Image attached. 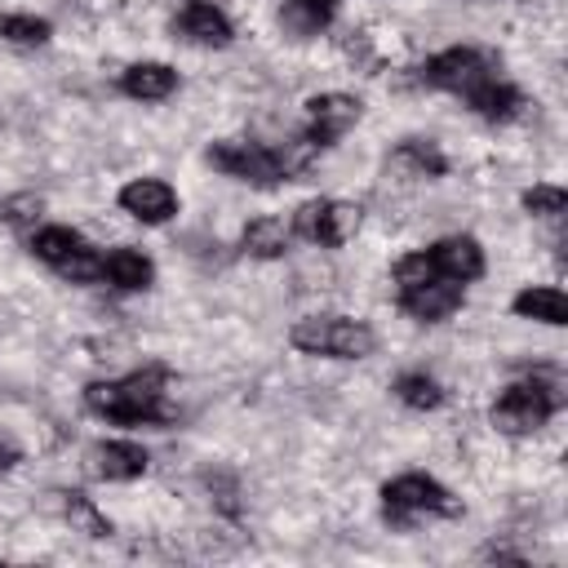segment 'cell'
<instances>
[{"instance_id":"cell-1","label":"cell","mask_w":568,"mask_h":568,"mask_svg":"<svg viewBox=\"0 0 568 568\" xmlns=\"http://www.w3.org/2000/svg\"><path fill=\"white\" fill-rule=\"evenodd\" d=\"M169 377H173L169 364L155 359L138 373H124L111 382H89L84 408L115 426H173L178 408L169 404Z\"/></svg>"},{"instance_id":"cell-22","label":"cell","mask_w":568,"mask_h":568,"mask_svg":"<svg viewBox=\"0 0 568 568\" xmlns=\"http://www.w3.org/2000/svg\"><path fill=\"white\" fill-rule=\"evenodd\" d=\"M0 36L13 40V44H44L53 36V27L44 18H36V13H4L0 18Z\"/></svg>"},{"instance_id":"cell-26","label":"cell","mask_w":568,"mask_h":568,"mask_svg":"<svg viewBox=\"0 0 568 568\" xmlns=\"http://www.w3.org/2000/svg\"><path fill=\"white\" fill-rule=\"evenodd\" d=\"M288 9L302 18V27H324L337 13V0H288Z\"/></svg>"},{"instance_id":"cell-10","label":"cell","mask_w":568,"mask_h":568,"mask_svg":"<svg viewBox=\"0 0 568 568\" xmlns=\"http://www.w3.org/2000/svg\"><path fill=\"white\" fill-rule=\"evenodd\" d=\"M364 115V102L351 98V93H315L306 98V138L324 151L333 146L337 138H346Z\"/></svg>"},{"instance_id":"cell-21","label":"cell","mask_w":568,"mask_h":568,"mask_svg":"<svg viewBox=\"0 0 568 568\" xmlns=\"http://www.w3.org/2000/svg\"><path fill=\"white\" fill-rule=\"evenodd\" d=\"M390 390H395L399 404H408V408H417V413H430V408L444 404V386H439L430 373H417V368H413V373H399Z\"/></svg>"},{"instance_id":"cell-19","label":"cell","mask_w":568,"mask_h":568,"mask_svg":"<svg viewBox=\"0 0 568 568\" xmlns=\"http://www.w3.org/2000/svg\"><path fill=\"white\" fill-rule=\"evenodd\" d=\"M390 169L408 173V178H444L448 160L444 151L430 142V138H404L395 151H390Z\"/></svg>"},{"instance_id":"cell-6","label":"cell","mask_w":568,"mask_h":568,"mask_svg":"<svg viewBox=\"0 0 568 568\" xmlns=\"http://www.w3.org/2000/svg\"><path fill=\"white\" fill-rule=\"evenodd\" d=\"M27 248L40 262H49L71 284H98L102 280V253H93V244L80 231H71V226H40V231H31Z\"/></svg>"},{"instance_id":"cell-27","label":"cell","mask_w":568,"mask_h":568,"mask_svg":"<svg viewBox=\"0 0 568 568\" xmlns=\"http://www.w3.org/2000/svg\"><path fill=\"white\" fill-rule=\"evenodd\" d=\"M18 457H22V453H18V448H13L9 439H0V470H9V466H18Z\"/></svg>"},{"instance_id":"cell-4","label":"cell","mask_w":568,"mask_h":568,"mask_svg":"<svg viewBox=\"0 0 568 568\" xmlns=\"http://www.w3.org/2000/svg\"><path fill=\"white\" fill-rule=\"evenodd\" d=\"M382 515L386 524L395 528H408L417 519H457L462 515V501L430 475H395L390 484H382Z\"/></svg>"},{"instance_id":"cell-18","label":"cell","mask_w":568,"mask_h":568,"mask_svg":"<svg viewBox=\"0 0 568 568\" xmlns=\"http://www.w3.org/2000/svg\"><path fill=\"white\" fill-rule=\"evenodd\" d=\"M510 311L519 320H537V324H550V328L568 324V302H564V293L555 284H528V288H519L515 302H510Z\"/></svg>"},{"instance_id":"cell-3","label":"cell","mask_w":568,"mask_h":568,"mask_svg":"<svg viewBox=\"0 0 568 568\" xmlns=\"http://www.w3.org/2000/svg\"><path fill=\"white\" fill-rule=\"evenodd\" d=\"M564 408V390L555 377H524V382H510L493 408H488V422L501 430V435H532L541 430L555 413Z\"/></svg>"},{"instance_id":"cell-20","label":"cell","mask_w":568,"mask_h":568,"mask_svg":"<svg viewBox=\"0 0 568 568\" xmlns=\"http://www.w3.org/2000/svg\"><path fill=\"white\" fill-rule=\"evenodd\" d=\"M240 244H244L248 257L275 262V257L288 253V244H293V226H284V217H253V222L244 226Z\"/></svg>"},{"instance_id":"cell-8","label":"cell","mask_w":568,"mask_h":568,"mask_svg":"<svg viewBox=\"0 0 568 568\" xmlns=\"http://www.w3.org/2000/svg\"><path fill=\"white\" fill-rule=\"evenodd\" d=\"M209 164L222 169L226 178L248 182V186H280V182H288L280 151L275 146H262V142H244V138L213 142L209 146Z\"/></svg>"},{"instance_id":"cell-14","label":"cell","mask_w":568,"mask_h":568,"mask_svg":"<svg viewBox=\"0 0 568 568\" xmlns=\"http://www.w3.org/2000/svg\"><path fill=\"white\" fill-rule=\"evenodd\" d=\"M89 462V475L93 479H106V484H129L146 470V448L133 444V439H102L84 453Z\"/></svg>"},{"instance_id":"cell-17","label":"cell","mask_w":568,"mask_h":568,"mask_svg":"<svg viewBox=\"0 0 568 568\" xmlns=\"http://www.w3.org/2000/svg\"><path fill=\"white\" fill-rule=\"evenodd\" d=\"M466 106H470L479 120H488V124H506V120L519 115L524 93H519L515 84H506L501 75H493V80H484L475 93H466Z\"/></svg>"},{"instance_id":"cell-24","label":"cell","mask_w":568,"mask_h":568,"mask_svg":"<svg viewBox=\"0 0 568 568\" xmlns=\"http://www.w3.org/2000/svg\"><path fill=\"white\" fill-rule=\"evenodd\" d=\"M524 209L532 213V217H559L564 209H568V191L564 186H528L524 191Z\"/></svg>"},{"instance_id":"cell-16","label":"cell","mask_w":568,"mask_h":568,"mask_svg":"<svg viewBox=\"0 0 568 568\" xmlns=\"http://www.w3.org/2000/svg\"><path fill=\"white\" fill-rule=\"evenodd\" d=\"M120 89L138 102H164L178 89V71L169 62H133L120 71Z\"/></svg>"},{"instance_id":"cell-13","label":"cell","mask_w":568,"mask_h":568,"mask_svg":"<svg viewBox=\"0 0 568 568\" xmlns=\"http://www.w3.org/2000/svg\"><path fill=\"white\" fill-rule=\"evenodd\" d=\"M120 209L146 226H160L178 213V191L164 178H133L120 186Z\"/></svg>"},{"instance_id":"cell-23","label":"cell","mask_w":568,"mask_h":568,"mask_svg":"<svg viewBox=\"0 0 568 568\" xmlns=\"http://www.w3.org/2000/svg\"><path fill=\"white\" fill-rule=\"evenodd\" d=\"M58 497H62L67 519H71V524H84V532H89V537H106V532H111V524L93 510V501H89L84 493H58Z\"/></svg>"},{"instance_id":"cell-7","label":"cell","mask_w":568,"mask_h":568,"mask_svg":"<svg viewBox=\"0 0 568 568\" xmlns=\"http://www.w3.org/2000/svg\"><path fill=\"white\" fill-rule=\"evenodd\" d=\"M493 75H497V53L475 49V44H453V49L426 58V67H422V84L444 89V93H457V98L475 93Z\"/></svg>"},{"instance_id":"cell-5","label":"cell","mask_w":568,"mask_h":568,"mask_svg":"<svg viewBox=\"0 0 568 568\" xmlns=\"http://www.w3.org/2000/svg\"><path fill=\"white\" fill-rule=\"evenodd\" d=\"M288 342H293V351L324 355V359H364L377 346L373 328L351 315H306L288 328Z\"/></svg>"},{"instance_id":"cell-11","label":"cell","mask_w":568,"mask_h":568,"mask_svg":"<svg viewBox=\"0 0 568 568\" xmlns=\"http://www.w3.org/2000/svg\"><path fill=\"white\" fill-rule=\"evenodd\" d=\"M173 36L200 49H226L235 40V27L213 0H186L182 13L173 18Z\"/></svg>"},{"instance_id":"cell-15","label":"cell","mask_w":568,"mask_h":568,"mask_svg":"<svg viewBox=\"0 0 568 568\" xmlns=\"http://www.w3.org/2000/svg\"><path fill=\"white\" fill-rule=\"evenodd\" d=\"M102 280L115 284V288H124V293H138V288H151L155 266H151V257L142 248L120 244V248H106L102 253Z\"/></svg>"},{"instance_id":"cell-25","label":"cell","mask_w":568,"mask_h":568,"mask_svg":"<svg viewBox=\"0 0 568 568\" xmlns=\"http://www.w3.org/2000/svg\"><path fill=\"white\" fill-rule=\"evenodd\" d=\"M40 213H44V200H40V195H31V191H22V195H9V200H4V209H0V217H4L13 231H27V226H36V222H40Z\"/></svg>"},{"instance_id":"cell-2","label":"cell","mask_w":568,"mask_h":568,"mask_svg":"<svg viewBox=\"0 0 568 568\" xmlns=\"http://www.w3.org/2000/svg\"><path fill=\"white\" fill-rule=\"evenodd\" d=\"M395 302H399L404 315H413L422 324H439V320H448V315L462 311L466 284H453V280L435 275L430 262L417 248V253H404L395 262Z\"/></svg>"},{"instance_id":"cell-12","label":"cell","mask_w":568,"mask_h":568,"mask_svg":"<svg viewBox=\"0 0 568 568\" xmlns=\"http://www.w3.org/2000/svg\"><path fill=\"white\" fill-rule=\"evenodd\" d=\"M422 257L430 262L435 275H444L453 284H470L484 275V248L475 235H444L430 248H422Z\"/></svg>"},{"instance_id":"cell-9","label":"cell","mask_w":568,"mask_h":568,"mask_svg":"<svg viewBox=\"0 0 568 568\" xmlns=\"http://www.w3.org/2000/svg\"><path fill=\"white\" fill-rule=\"evenodd\" d=\"M364 222V209L351 204V200H306L297 213H293V235H302L306 244H320V248H342L346 240H355Z\"/></svg>"}]
</instances>
